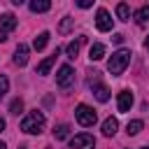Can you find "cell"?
<instances>
[{
  "mask_svg": "<svg viewBox=\"0 0 149 149\" xmlns=\"http://www.w3.org/2000/svg\"><path fill=\"white\" fill-rule=\"evenodd\" d=\"M133 19H135V23H137V26H144V23H147V19H149V5H142V7L133 14Z\"/></svg>",
  "mask_w": 149,
  "mask_h": 149,
  "instance_id": "9a60e30c",
  "label": "cell"
},
{
  "mask_svg": "<svg viewBox=\"0 0 149 149\" xmlns=\"http://www.w3.org/2000/svg\"><path fill=\"white\" fill-rule=\"evenodd\" d=\"M44 126H47V119H44V114L37 112V109L28 112V114L21 119V130L28 133V135H40V133L44 130Z\"/></svg>",
  "mask_w": 149,
  "mask_h": 149,
  "instance_id": "6da1fadb",
  "label": "cell"
},
{
  "mask_svg": "<svg viewBox=\"0 0 149 149\" xmlns=\"http://www.w3.org/2000/svg\"><path fill=\"white\" fill-rule=\"evenodd\" d=\"M116 16H119L121 21H128V19H130V7H128L126 2H119V5H116Z\"/></svg>",
  "mask_w": 149,
  "mask_h": 149,
  "instance_id": "e0dca14e",
  "label": "cell"
},
{
  "mask_svg": "<svg viewBox=\"0 0 149 149\" xmlns=\"http://www.w3.org/2000/svg\"><path fill=\"white\" fill-rule=\"evenodd\" d=\"M88 88H91V93L95 95V100H100V102H107V100H109V88L100 81L98 72H93V77H88Z\"/></svg>",
  "mask_w": 149,
  "mask_h": 149,
  "instance_id": "277c9868",
  "label": "cell"
},
{
  "mask_svg": "<svg viewBox=\"0 0 149 149\" xmlns=\"http://www.w3.org/2000/svg\"><path fill=\"white\" fill-rule=\"evenodd\" d=\"M130 49H119V51H114L112 56H109V61H107V70L114 74V77H119L126 68H128V63H130Z\"/></svg>",
  "mask_w": 149,
  "mask_h": 149,
  "instance_id": "7a4b0ae2",
  "label": "cell"
},
{
  "mask_svg": "<svg viewBox=\"0 0 149 149\" xmlns=\"http://www.w3.org/2000/svg\"><path fill=\"white\" fill-rule=\"evenodd\" d=\"M70 147L72 149H93L95 147V137L91 133H79L70 140Z\"/></svg>",
  "mask_w": 149,
  "mask_h": 149,
  "instance_id": "52a82bcc",
  "label": "cell"
},
{
  "mask_svg": "<svg viewBox=\"0 0 149 149\" xmlns=\"http://www.w3.org/2000/svg\"><path fill=\"white\" fill-rule=\"evenodd\" d=\"M14 28H16V16L14 14H2V19H0V40H7Z\"/></svg>",
  "mask_w": 149,
  "mask_h": 149,
  "instance_id": "ba28073f",
  "label": "cell"
},
{
  "mask_svg": "<svg viewBox=\"0 0 149 149\" xmlns=\"http://www.w3.org/2000/svg\"><path fill=\"white\" fill-rule=\"evenodd\" d=\"M140 149H149V147H140Z\"/></svg>",
  "mask_w": 149,
  "mask_h": 149,
  "instance_id": "f1b7e54d",
  "label": "cell"
},
{
  "mask_svg": "<svg viewBox=\"0 0 149 149\" xmlns=\"http://www.w3.org/2000/svg\"><path fill=\"white\" fill-rule=\"evenodd\" d=\"M144 49H147V51H149V37H147V40H144Z\"/></svg>",
  "mask_w": 149,
  "mask_h": 149,
  "instance_id": "4316f807",
  "label": "cell"
},
{
  "mask_svg": "<svg viewBox=\"0 0 149 149\" xmlns=\"http://www.w3.org/2000/svg\"><path fill=\"white\" fill-rule=\"evenodd\" d=\"M2 130H5V119L0 116V133H2Z\"/></svg>",
  "mask_w": 149,
  "mask_h": 149,
  "instance_id": "484cf974",
  "label": "cell"
},
{
  "mask_svg": "<svg viewBox=\"0 0 149 149\" xmlns=\"http://www.w3.org/2000/svg\"><path fill=\"white\" fill-rule=\"evenodd\" d=\"M112 26H114V19L109 16V12H107L105 7H100V9L95 12V28H98L100 33H107V30H112Z\"/></svg>",
  "mask_w": 149,
  "mask_h": 149,
  "instance_id": "8992f818",
  "label": "cell"
},
{
  "mask_svg": "<svg viewBox=\"0 0 149 149\" xmlns=\"http://www.w3.org/2000/svg\"><path fill=\"white\" fill-rule=\"evenodd\" d=\"M68 133H70V126H68V123H58V126L54 128V137H56V140H65Z\"/></svg>",
  "mask_w": 149,
  "mask_h": 149,
  "instance_id": "ffe728a7",
  "label": "cell"
},
{
  "mask_svg": "<svg viewBox=\"0 0 149 149\" xmlns=\"http://www.w3.org/2000/svg\"><path fill=\"white\" fill-rule=\"evenodd\" d=\"M116 107H119V112H128V109L133 107V93H130L128 88H123V91L119 93V98H116Z\"/></svg>",
  "mask_w": 149,
  "mask_h": 149,
  "instance_id": "9c48e42d",
  "label": "cell"
},
{
  "mask_svg": "<svg viewBox=\"0 0 149 149\" xmlns=\"http://www.w3.org/2000/svg\"><path fill=\"white\" fill-rule=\"evenodd\" d=\"M74 116H77L79 126H84V128H91V126L98 121V114H95V109H93V107H88V105H77V109H74Z\"/></svg>",
  "mask_w": 149,
  "mask_h": 149,
  "instance_id": "3957f363",
  "label": "cell"
},
{
  "mask_svg": "<svg viewBox=\"0 0 149 149\" xmlns=\"http://www.w3.org/2000/svg\"><path fill=\"white\" fill-rule=\"evenodd\" d=\"M7 88H9V79H7L5 74H0V100L5 98V93H7Z\"/></svg>",
  "mask_w": 149,
  "mask_h": 149,
  "instance_id": "603a6c76",
  "label": "cell"
},
{
  "mask_svg": "<svg viewBox=\"0 0 149 149\" xmlns=\"http://www.w3.org/2000/svg\"><path fill=\"white\" fill-rule=\"evenodd\" d=\"M14 63H16L19 68H23V65L28 63V44H19V47H16V51H14Z\"/></svg>",
  "mask_w": 149,
  "mask_h": 149,
  "instance_id": "7c38bea8",
  "label": "cell"
},
{
  "mask_svg": "<svg viewBox=\"0 0 149 149\" xmlns=\"http://www.w3.org/2000/svg\"><path fill=\"white\" fill-rule=\"evenodd\" d=\"M21 149H23V147H21Z\"/></svg>",
  "mask_w": 149,
  "mask_h": 149,
  "instance_id": "f546056e",
  "label": "cell"
},
{
  "mask_svg": "<svg viewBox=\"0 0 149 149\" xmlns=\"http://www.w3.org/2000/svg\"><path fill=\"white\" fill-rule=\"evenodd\" d=\"M88 58H91V61H100V58H105V44L95 42V44L91 47V51H88Z\"/></svg>",
  "mask_w": 149,
  "mask_h": 149,
  "instance_id": "2e32d148",
  "label": "cell"
},
{
  "mask_svg": "<svg viewBox=\"0 0 149 149\" xmlns=\"http://www.w3.org/2000/svg\"><path fill=\"white\" fill-rule=\"evenodd\" d=\"M56 84H58V88H70L74 84V70L70 65H61L58 74H56Z\"/></svg>",
  "mask_w": 149,
  "mask_h": 149,
  "instance_id": "5b68a950",
  "label": "cell"
},
{
  "mask_svg": "<svg viewBox=\"0 0 149 149\" xmlns=\"http://www.w3.org/2000/svg\"><path fill=\"white\" fill-rule=\"evenodd\" d=\"M116 130H119V121H116L114 116H107V119L102 121V135H105V137H114Z\"/></svg>",
  "mask_w": 149,
  "mask_h": 149,
  "instance_id": "8fae6325",
  "label": "cell"
},
{
  "mask_svg": "<svg viewBox=\"0 0 149 149\" xmlns=\"http://www.w3.org/2000/svg\"><path fill=\"white\" fill-rule=\"evenodd\" d=\"M58 54H61V49H56L51 56H47L40 65H37V74H49V70L54 68V63H56V58H58Z\"/></svg>",
  "mask_w": 149,
  "mask_h": 149,
  "instance_id": "30bf717a",
  "label": "cell"
},
{
  "mask_svg": "<svg viewBox=\"0 0 149 149\" xmlns=\"http://www.w3.org/2000/svg\"><path fill=\"white\" fill-rule=\"evenodd\" d=\"M0 149H7V144H5V142H0Z\"/></svg>",
  "mask_w": 149,
  "mask_h": 149,
  "instance_id": "83f0119b",
  "label": "cell"
},
{
  "mask_svg": "<svg viewBox=\"0 0 149 149\" xmlns=\"http://www.w3.org/2000/svg\"><path fill=\"white\" fill-rule=\"evenodd\" d=\"M91 5H93L91 0H79V2H77V7H81V9H88Z\"/></svg>",
  "mask_w": 149,
  "mask_h": 149,
  "instance_id": "cb8c5ba5",
  "label": "cell"
},
{
  "mask_svg": "<svg viewBox=\"0 0 149 149\" xmlns=\"http://www.w3.org/2000/svg\"><path fill=\"white\" fill-rule=\"evenodd\" d=\"M47 42H49V33L44 30V33H40V35L35 37V42H33V47H35L37 51H42V49L47 47Z\"/></svg>",
  "mask_w": 149,
  "mask_h": 149,
  "instance_id": "ac0fdd59",
  "label": "cell"
},
{
  "mask_svg": "<svg viewBox=\"0 0 149 149\" xmlns=\"http://www.w3.org/2000/svg\"><path fill=\"white\" fill-rule=\"evenodd\" d=\"M112 40H114V42H116V44H121V42H123V35H119V33H116V35H114V37H112Z\"/></svg>",
  "mask_w": 149,
  "mask_h": 149,
  "instance_id": "d4e9b609",
  "label": "cell"
},
{
  "mask_svg": "<svg viewBox=\"0 0 149 149\" xmlns=\"http://www.w3.org/2000/svg\"><path fill=\"white\" fill-rule=\"evenodd\" d=\"M28 7H30V12L40 14V12H49L51 9V2L49 0H33V2H28Z\"/></svg>",
  "mask_w": 149,
  "mask_h": 149,
  "instance_id": "4fadbf2b",
  "label": "cell"
},
{
  "mask_svg": "<svg viewBox=\"0 0 149 149\" xmlns=\"http://www.w3.org/2000/svg\"><path fill=\"white\" fill-rule=\"evenodd\" d=\"M9 112H12V114H16V116H19V114H21V112H23V100H21V98H14V100H12V102H9Z\"/></svg>",
  "mask_w": 149,
  "mask_h": 149,
  "instance_id": "44dd1931",
  "label": "cell"
},
{
  "mask_svg": "<svg viewBox=\"0 0 149 149\" xmlns=\"http://www.w3.org/2000/svg\"><path fill=\"white\" fill-rule=\"evenodd\" d=\"M72 23H74V19H72V16H63V21H61L58 30H61V33H68V30L72 28Z\"/></svg>",
  "mask_w": 149,
  "mask_h": 149,
  "instance_id": "7402d4cb",
  "label": "cell"
},
{
  "mask_svg": "<svg viewBox=\"0 0 149 149\" xmlns=\"http://www.w3.org/2000/svg\"><path fill=\"white\" fill-rule=\"evenodd\" d=\"M84 44V37H77V40H72L68 47H65V54H68V58H77V54H79V47Z\"/></svg>",
  "mask_w": 149,
  "mask_h": 149,
  "instance_id": "5bb4252c",
  "label": "cell"
},
{
  "mask_svg": "<svg viewBox=\"0 0 149 149\" xmlns=\"http://www.w3.org/2000/svg\"><path fill=\"white\" fill-rule=\"evenodd\" d=\"M142 126H144V123H142L140 119H133V121H128V126H126V133H128V135H137V133L142 130Z\"/></svg>",
  "mask_w": 149,
  "mask_h": 149,
  "instance_id": "d6986e66",
  "label": "cell"
}]
</instances>
